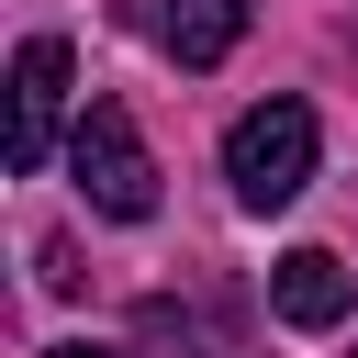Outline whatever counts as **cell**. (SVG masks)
<instances>
[{"mask_svg":"<svg viewBox=\"0 0 358 358\" xmlns=\"http://www.w3.org/2000/svg\"><path fill=\"white\" fill-rule=\"evenodd\" d=\"M45 358H123V347H45Z\"/></svg>","mask_w":358,"mask_h":358,"instance_id":"obj_6","label":"cell"},{"mask_svg":"<svg viewBox=\"0 0 358 358\" xmlns=\"http://www.w3.org/2000/svg\"><path fill=\"white\" fill-rule=\"evenodd\" d=\"M268 313H280V324H302V336L347 324V313H358L347 257H336V246H291V257H268Z\"/></svg>","mask_w":358,"mask_h":358,"instance_id":"obj_4","label":"cell"},{"mask_svg":"<svg viewBox=\"0 0 358 358\" xmlns=\"http://www.w3.org/2000/svg\"><path fill=\"white\" fill-rule=\"evenodd\" d=\"M67 78H78V56H67L56 34H34V45L11 56V134H0L11 168H45L56 134H78V123H67Z\"/></svg>","mask_w":358,"mask_h":358,"instance_id":"obj_3","label":"cell"},{"mask_svg":"<svg viewBox=\"0 0 358 358\" xmlns=\"http://www.w3.org/2000/svg\"><path fill=\"white\" fill-rule=\"evenodd\" d=\"M235 34H246V0H168V11H157V45H168L179 67H224Z\"/></svg>","mask_w":358,"mask_h":358,"instance_id":"obj_5","label":"cell"},{"mask_svg":"<svg viewBox=\"0 0 358 358\" xmlns=\"http://www.w3.org/2000/svg\"><path fill=\"white\" fill-rule=\"evenodd\" d=\"M67 179H78L90 213H112V224H145V213H157V157H145V134H134L123 101H90V112H78V134H67Z\"/></svg>","mask_w":358,"mask_h":358,"instance_id":"obj_2","label":"cell"},{"mask_svg":"<svg viewBox=\"0 0 358 358\" xmlns=\"http://www.w3.org/2000/svg\"><path fill=\"white\" fill-rule=\"evenodd\" d=\"M224 179H235L246 213H291L302 179H313V112H302V101H257V112H235V134H224Z\"/></svg>","mask_w":358,"mask_h":358,"instance_id":"obj_1","label":"cell"}]
</instances>
